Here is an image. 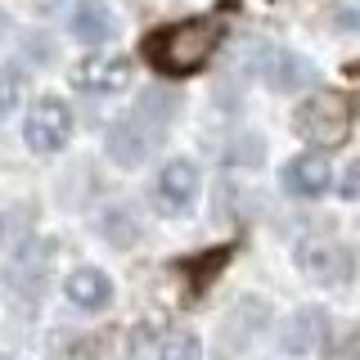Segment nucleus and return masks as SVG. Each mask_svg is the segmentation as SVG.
Masks as SVG:
<instances>
[{
  "label": "nucleus",
  "mask_w": 360,
  "mask_h": 360,
  "mask_svg": "<svg viewBox=\"0 0 360 360\" xmlns=\"http://www.w3.org/2000/svg\"><path fill=\"white\" fill-rule=\"evenodd\" d=\"M225 27L217 18H185V22H167L144 37V63L162 77H189L202 72L207 59L221 50Z\"/></svg>",
  "instance_id": "1"
},
{
  "label": "nucleus",
  "mask_w": 360,
  "mask_h": 360,
  "mask_svg": "<svg viewBox=\"0 0 360 360\" xmlns=\"http://www.w3.org/2000/svg\"><path fill=\"white\" fill-rule=\"evenodd\" d=\"M172 117H176V99L162 95V90H149L127 117H117L108 127V158L122 162V167H140L144 158L167 140Z\"/></svg>",
  "instance_id": "2"
},
{
  "label": "nucleus",
  "mask_w": 360,
  "mask_h": 360,
  "mask_svg": "<svg viewBox=\"0 0 360 360\" xmlns=\"http://www.w3.org/2000/svg\"><path fill=\"white\" fill-rule=\"evenodd\" d=\"M292 131L311 144H342L347 131H352V99L338 95V90H320V95L302 99L297 112H292Z\"/></svg>",
  "instance_id": "3"
},
{
  "label": "nucleus",
  "mask_w": 360,
  "mask_h": 360,
  "mask_svg": "<svg viewBox=\"0 0 360 360\" xmlns=\"http://www.w3.org/2000/svg\"><path fill=\"white\" fill-rule=\"evenodd\" d=\"M72 135V108L63 104L59 95H41L37 104L27 108V122H22V140H27L32 153H59Z\"/></svg>",
  "instance_id": "4"
},
{
  "label": "nucleus",
  "mask_w": 360,
  "mask_h": 360,
  "mask_svg": "<svg viewBox=\"0 0 360 360\" xmlns=\"http://www.w3.org/2000/svg\"><path fill=\"white\" fill-rule=\"evenodd\" d=\"M297 266L324 288H347L356 279V252L347 243H297Z\"/></svg>",
  "instance_id": "5"
},
{
  "label": "nucleus",
  "mask_w": 360,
  "mask_h": 360,
  "mask_svg": "<svg viewBox=\"0 0 360 360\" xmlns=\"http://www.w3.org/2000/svg\"><path fill=\"white\" fill-rule=\"evenodd\" d=\"M198 202V167L189 158H172L153 180V207L162 217H189Z\"/></svg>",
  "instance_id": "6"
},
{
  "label": "nucleus",
  "mask_w": 360,
  "mask_h": 360,
  "mask_svg": "<svg viewBox=\"0 0 360 360\" xmlns=\"http://www.w3.org/2000/svg\"><path fill=\"white\" fill-rule=\"evenodd\" d=\"M266 324H270V307H266L262 297L234 302V307L225 311V320L217 324V352H221V356H239L243 347L266 329Z\"/></svg>",
  "instance_id": "7"
},
{
  "label": "nucleus",
  "mask_w": 360,
  "mask_h": 360,
  "mask_svg": "<svg viewBox=\"0 0 360 360\" xmlns=\"http://www.w3.org/2000/svg\"><path fill=\"white\" fill-rule=\"evenodd\" d=\"M68 77H72V90H86V95H112V90L131 86V63L122 59V54H86Z\"/></svg>",
  "instance_id": "8"
},
{
  "label": "nucleus",
  "mask_w": 360,
  "mask_h": 360,
  "mask_svg": "<svg viewBox=\"0 0 360 360\" xmlns=\"http://www.w3.org/2000/svg\"><path fill=\"white\" fill-rule=\"evenodd\" d=\"M252 72L262 77L270 90H302V86L315 82L311 59H302V54H292V50H262L257 63H252Z\"/></svg>",
  "instance_id": "9"
},
{
  "label": "nucleus",
  "mask_w": 360,
  "mask_h": 360,
  "mask_svg": "<svg viewBox=\"0 0 360 360\" xmlns=\"http://www.w3.org/2000/svg\"><path fill=\"white\" fill-rule=\"evenodd\" d=\"M68 32H72V41L104 45V41L117 37V14H112L104 0H77L72 14H68Z\"/></svg>",
  "instance_id": "10"
},
{
  "label": "nucleus",
  "mask_w": 360,
  "mask_h": 360,
  "mask_svg": "<svg viewBox=\"0 0 360 360\" xmlns=\"http://www.w3.org/2000/svg\"><path fill=\"white\" fill-rule=\"evenodd\" d=\"M329 180H333V172L320 153H297L284 162V189L297 198H320L329 189Z\"/></svg>",
  "instance_id": "11"
},
{
  "label": "nucleus",
  "mask_w": 360,
  "mask_h": 360,
  "mask_svg": "<svg viewBox=\"0 0 360 360\" xmlns=\"http://www.w3.org/2000/svg\"><path fill=\"white\" fill-rule=\"evenodd\" d=\"M63 292H68V302L82 307V311H104L112 302V279L104 275V270H95V266H82V270L68 275Z\"/></svg>",
  "instance_id": "12"
},
{
  "label": "nucleus",
  "mask_w": 360,
  "mask_h": 360,
  "mask_svg": "<svg viewBox=\"0 0 360 360\" xmlns=\"http://www.w3.org/2000/svg\"><path fill=\"white\" fill-rule=\"evenodd\" d=\"M324 324H329V315H324L320 307L297 311V315H292V324L284 329V338H279V347H284V352H292V356L311 352V347L324 338Z\"/></svg>",
  "instance_id": "13"
},
{
  "label": "nucleus",
  "mask_w": 360,
  "mask_h": 360,
  "mask_svg": "<svg viewBox=\"0 0 360 360\" xmlns=\"http://www.w3.org/2000/svg\"><path fill=\"white\" fill-rule=\"evenodd\" d=\"M230 252H234V248H207V252L194 257V262H189V257H185V262H176V270L189 279V297H202V288H207L212 275L230 262Z\"/></svg>",
  "instance_id": "14"
},
{
  "label": "nucleus",
  "mask_w": 360,
  "mask_h": 360,
  "mask_svg": "<svg viewBox=\"0 0 360 360\" xmlns=\"http://www.w3.org/2000/svg\"><path fill=\"white\" fill-rule=\"evenodd\" d=\"M99 234H104L112 248H131L135 234H140V221H135L131 207H108L104 221H99Z\"/></svg>",
  "instance_id": "15"
},
{
  "label": "nucleus",
  "mask_w": 360,
  "mask_h": 360,
  "mask_svg": "<svg viewBox=\"0 0 360 360\" xmlns=\"http://www.w3.org/2000/svg\"><path fill=\"white\" fill-rule=\"evenodd\" d=\"M153 360H198V338L194 333H167L162 342H158V356Z\"/></svg>",
  "instance_id": "16"
},
{
  "label": "nucleus",
  "mask_w": 360,
  "mask_h": 360,
  "mask_svg": "<svg viewBox=\"0 0 360 360\" xmlns=\"http://www.w3.org/2000/svg\"><path fill=\"white\" fill-rule=\"evenodd\" d=\"M239 149H225V158L230 162H243V167H257L266 158V149H262V135H243V140H234Z\"/></svg>",
  "instance_id": "17"
},
{
  "label": "nucleus",
  "mask_w": 360,
  "mask_h": 360,
  "mask_svg": "<svg viewBox=\"0 0 360 360\" xmlns=\"http://www.w3.org/2000/svg\"><path fill=\"white\" fill-rule=\"evenodd\" d=\"M333 27L360 37V0H342V5H333Z\"/></svg>",
  "instance_id": "18"
},
{
  "label": "nucleus",
  "mask_w": 360,
  "mask_h": 360,
  "mask_svg": "<svg viewBox=\"0 0 360 360\" xmlns=\"http://www.w3.org/2000/svg\"><path fill=\"white\" fill-rule=\"evenodd\" d=\"M329 360H360V333H347L329 347Z\"/></svg>",
  "instance_id": "19"
},
{
  "label": "nucleus",
  "mask_w": 360,
  "mask_h": 360,
  "mask_svg": "<svg viewBox=\"0 0 360 360\" xmlns=\"http://www.w3.org/2000/svg\"><path fill=\"white\" fill-rule=\"evenodd\" d=\"M18 104V77L14 72H0V117Z\"/></svg>",
  "instance_id": "20"
},
{
  "label": "nucleus",
  "mask_w": 360,
  "mask_h": 360,
  "mask_svg": "<svg viewBox=\"0 0 360 360\" xmlns=\"http://www.w3.org/2000/svg\"><path fill=\"white\" fill-rule=\"evenodd\" d=\"M342 194H347V198H360V162L347 167V185H342Z\"/></svg>",
  "instance_id": "21"
},
{
  "label": "nucleus",
  "mask_w": 360,
  "mask_h": 360,
  "mask_svg": "<svg viewBox=\"0 0 360 360\" xmlns=\"http://www.w3.org/2000/svg\"><path fill=\"white\" fill-rule=\"evenodd\" d=\"M0 27H5V9H0Z\"/></svg>",
  "instance_id": "22"
},
{
  "label": "nucleus",
  "mask_w": 360,
  "mask_h": 360,
  "mask_svg": "<svg viewBox=\"0 0 360 360\" xmlns=\"http://www.w3.org/2000/svg\"><path fill=\"white\" fill-rule=\"evenodd\" d=\"M0 360H14V356H0Z\"/></svg>",
  "instance_id": "23"
}]
</instances>
